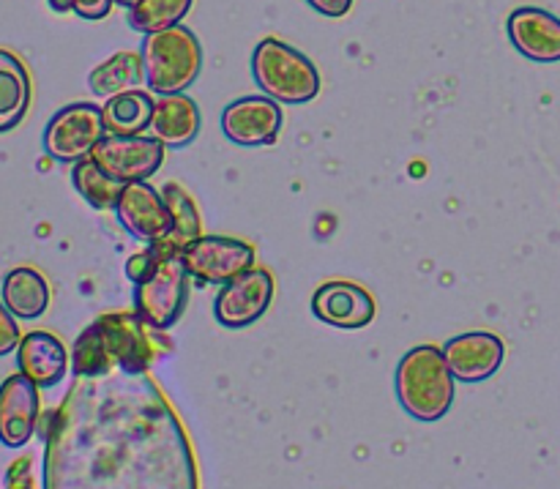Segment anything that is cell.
Masks as SVG:
<instances>
[{"label":"cell","instance_id":"1","mask_svg":"<svg viewBox=\"0 0 560 489\" xmlns=\"http://www.w3.org/2000/svg\"><path fill=\"white\" fill-rule=\"evenodd\" d=\"M126 277L135 282L131 304L145 326H151L153 331H167L180 321L191 288L180 249L170 246L167 241L151 244L140 255L129 257Z\"/></svg>","mask_w":560,"mask_h":489},{"label":"cell","instance_id":"2","mask_svg":"<svg viewBox=\"0 0 560 489\" xmlns=\"http://www.w3.org/2000/svg\"><path fill=\"white\" fill-rule=\"evenodd\" d=\"M397 397L405 414L416 421H441L454 405V375L443 350L419 345L408 350L397 366Z\"/></svg>","mask_w":560,"mask_h":489},{"label":"cell","instance_id":"3","mask_svg":"<svg viewBox=\"0 0 560 489\" xmlns=\"http://www.w3.org/2000/svg\"><path fill=\"white\" fill-rule=\"evenodd\" d=\"M142 66L151 93H186L202 71V44L195 31L186 25H173L167 31L148 33L142 38Z\"/></svg>","mask_w":560,"mask_h":489},{"label":"cell","instance_id":"4","mask_svg":"<svg viewBox=\"0 0 560 489\" xmlns=\"http://www.w3.org/2000/svg\"><path fill=\"white\" fill-rule=\"evenodd\" d=\"M252 77L260 93L279 104H304L320 93V74L301 49L282 38H260L252 53Z\"/></svg>","mask_w":560,"mask_h":489},{"label":"cell","instance_id":"5","mask_svg":"<svg viewBox=\"0 0 560 489\" xmlns=\"http://www.w3.org/2000/svg\"><path fill=\"white\" fill-rule=\"evenodd\" d=\"M104 137H107V129H104V115L98 104H66L49 118L44 129V153L55 162L77 164L82 159H91L93 148Z\"/></svg>","mask_w":560,"mask_h":489},{"label":"cell","instance_id":"6","mask_svg":"<svg viewBox=\"0 0 560 489\" xmlns=\"http://www.w3.org/2000/svg\"><path fill=\"white\" fill-rule=\"evenodd\" d=\"M180 257L197 288L228 284L255 268V246L230 235H200L180 249Z\"/></svg>","mask_w":560,"mask_h":489},{"label":"cell","instance_id":"7","mask_svg":"<svg viewBox=\"0 0 560 489\" xmlns=\"http://www.w3.org/2000/svg\"><path fill=\"white\" fill-rule=\"evenodd\" d=\"M93 162L118 184L151 181L164 162V145L151 135H107L91 153Z\"/></svg>","mask_w":560,"mask_h":489},{"label":"cell","instance_id":"8","mask_svg":"<svg viewBox=\"0 0 560 489\" xmlns=\"http://www.w3.org/2000/svg\"><path fill=\"white\" fill-rule=\"evenodd\" d=\"M273 299V279L266 268H249L222 284L213 301V315L224 328H249L268 312Z\"/></svg>","mask_w":560,"mask_h":489},{"label":"cell","instance_id":"9","mask_svg":"<svg viewBox=\"0 0 560 489\" xmlns=\"http://www.w3.org/2000/svg\"><path fill=\"white\" fill-rule=\"evenodd\" d=\"M282 104L273 102L266 93L235 98L222 113L224 137L241 148L273 145L279 131H282Z\"/></svg>","mask_w":560,"mask_h":489},{"label":"cell","instance_id":"10","mask_svg":"<svg viewBox=\"0 0 560 489\" xmlns=\"http://www.w3.org/2000/svg\"><path fill=\"white\" fill-rule=\"evenodd\" d=\"M113 211L120 228L142 244H159L170 235V208L164 202L162 189H153L151 181L126 184Z\"/></svg>","mask_w":560,"mask_h":489},{"label":"cell","instance_id":"11","mask_svg":"<svg viewBox=\"0 0 560 489\" xmlns=\"http://www.w3.org/2000/svg\"><path fill=\"white\" fill-rule=\"evenodd\" d=\"M93 326L98 328L104 350H107L113 366L124 372H145L153 364V345L145 323L137 317V312H115V315L98 317Z\"/></svg>","mask_w":560,"mask_h":489},{"label":"cell","instance_id":"12","mask_svg":"<svg viewBox=\"0 0 560 489\" xmlns=\"http://www.w3.org/2000/svg\"><path fill=\"white\" fill-rule=\"evenodd\" d=\"M441 350L454 381L463 383L490 381L506 359V345L490 331L459 334V337L448 339Z\"/></svg>","mask_w":560,"mask_h":489},{"label":"cell","instance_id":"13","mask_svg":"<svg viewBox=\"0 0 560 489\" xmlns=\"http://www.w3.org/2000/svg\"><path fill=\"white\" fill-rule=\"evenodd\" d=\"M312 312L317 321L326 326L345 328V331H359L375 321V299L370 290L353 282H326L312 295Z\"/></svg>","mask_w":560,"mask_h":489},{"label":"cell","instance_id":"14","mask_svg":"<svg viewBox=\"0 0 560 489\" xmlns=\"http://www.w3.org/2000/svg\"><path fill=\"white\" fill-rule=\"evenodd\" d=\"M38 386L22 372L0 383V443L22 449L33 438L38 424Z\"/></svg>","mask_w":560,"mask_h":489},{"label":"cell","instance_id":"15","mask_svg":"<svg viewBox=\"0 0 560 489\" xmlns=\"http://www.w3.org/2000/svg\"><path fill=\"white\" fill-rule=\"evenodd\" d=\"M509 42L520 55L534 63H558L560 60V20L552 11L523 5L509 14Z\"/></svg>","mask_w":560,"mask_h":489},{"label":"cell","instance_id":"16","mask_svg":"<svg viewBox=\"0 0 560 489\" xmlns=\"http://www.w3.org/2000/svg\"><path fill=\"white\" fill-rule=\"evenodd\" d=\"M16 370L38 388H52L69 372V350L55 334L31 331L16 345Z\"/></svg>","mask_w":560,"mask_h":489},{"label":"cell","instance_id":"17","mask_svg":"<svg viewBox=\"0 0 560 489\" xmlns=\"http://www.w3.org/2000/svg\"><path fill=\"white\" fill-rule=\"evenodd\" d=\"M200 126L202 118L195 98L186 93H167V96L156 98L148 135L156 137L164 148H184L195 142Z\"/></svg>","mask_w":560,"mask_h":489},{"label":"cell","instance_id":"18","mask_svg":"<svg viewBox=\"0 0 560 489\" xmlns=\"http://www.w3.org/2000/svg\"><path fill=\"white\" fill-rule=\"evenodd\" d=\"M31 74L9 49H0V135L16 129L31 109Z\"/></svg>","mask_w":560,"mask_h":489},{"label":"cell","instance_id":"19","mask_svg":"<svg viewBox=\"0 0 560 489\" xmlns=\"http://www.w3.org/2000/svg\"><path fill=\"white\" fill-rule=\"evenodd\" d=\"M3 301L16 321H36L49 306V284L36 268H11L3 277Z\"/></svg>","mask_w":560,"mask_h":489},{"label":"cell","instance_id":"20","mask_svg":"<svg viewBox=\"0 0 560 489\" xmlns=\"http://www.w3.org/2000/svg\"><path fill=\"white\" fill-rule=\"evenodd\" d=\"M153 107H156V98H151V93L140 91V88L109 96L102 107L104 129L107 135H148Z\"/></svg>","mask_w":560,"mask_h":489},{"label":"cell","instance_id":"21","mask_svg":"<svg viewBox=\"0 0 560 489\" xmlns=\"http://www.w3.org/2000/svg\"><path fill=\"white\" fill-rule=\"evenodd\" d=\"M145 80V66H142V55L131 53V49H120V53L109 55L104 63H98L96 69L88 74V88H91L96 96L109 98L118 96V93L131 91L140 82Z\"/></svg>","mask_w":560,"mask_h":489},{"label":"cell","instance_id":"22","mask_svg":"<svg viewBox=\"0 0 560 489\" xmlns=\"http://www.w3.org/2000/svg\"><path fill=\"white\" fill-rule=\"evenodd\" d=\"M162 197L170 208V235L164 241L175 246V249H184L189 241L200 238V213H197V206L189 197V191L180 184H173V181L164 184Z\"/></svg>","mask_w":560,"mask_h":489},{"label":"cell","instance_id":"23","mask_svg":"<svg viewBox=\"0 0 560 489\" xmlns=\"http://www.w3.org/2000/svg\"><path fill=\"white\" fill-rule=\"evenodd\" d=\"M71 184H74L77 195H80L88 206L96 208V211L115 208L120 189H124V184L109 178L93 159H82V162H77L74 167H71Z\"/></svg>","mask_w":560,"mask_h":489},{"label":"cell","instance_id":"24","mask_svg":"<svg viewBox=\"0 0 560 489\" xmlns=\"http://www.w3.org/2000/svg\"><path fill=\"white\" fill-rule=\"evenodd\" d=\"M191 3L195 0H140L129 9V27L142 36L167 31V27L184 22V16L191 11Z\"/></svg>","mask_w":560,"mask_h":489},{"label":"cell","instance_id":"25","mask_svg":"<svg viewBox=\"0 0 560 489\" xmlns=\"http://www.w3.org/2000/svg\"><path fill=\"white\" fill-rule=\"evenodd\" d=\"M71 366H74V375L80 377H98L113 370V361H109L98 328L93 323L77 337L74 350H71Z\"/></svg>","mask_w":560,"mask_h":489},{"label":"cell","instance_id":"26","mask_svg":"<svg viewBox=\"0 0 560 489\" xmlns=\"http://www.w3.org/2000/svg\"><path fill=\"white\" fill-rule=\"evenodd\" d=\"M3 489H36V481H33V459L20 457L9 465L5 470Z\"/></svg>","mask_w":560,"mask_h":489},{"label":"cell","instance_id":"27","mask_svg":"<svg viewBox=\"0 0 560 489\" xmlns=\"http://www.w3.org/2000/svg\"><path fill=\"white\" fill-rule=\"evenodd\" d=\"M20 326H16V317L11 315L9 306L0 301V356H9L11 350H16L20 345Z\"/></svg>","mask_w":560,"mask_h":489},{"label":"cell","instance_id":"28","mask_svg":"<svg viewBox=\"0 0 560 489\" xmlns=\"http://www.w3.org/2000/svg\"><path fill=\"white\" fill-rule=\"evenodd\" d=\"M71 3H74V14L80 16V20L98 22L109 14L115 0H71Z\"/></svg>","mask_w":560,"mask_h":489},{"label":"cell","instance_id":"29","mask_svg":"<svg viewBox=\"0 0 560 489\" xmlns=\"http://www.w3.org/2000/svg\"><path fill=\"white\" fill-rule=\"evenodd\" d=\"M317 14L331 16V20H339V16L348 14L353 9V0H306Z\"/></svg>","mask_w":560,"mask_h":489},{"label":"cell","instance_id":"30","mask_svg":"<svg viewBox=\"0 0 560 489\" xmlns=\"http://www.w3.org/2000/svg\"><path fill=\"white\" fill-rule=\"evenodd\" d=\"M49 9L58 11V14H66V11H74V3L71 0H49Z\"/></svg>","mask_w":560,"mask_h":489},{"label":"cell","instance_id":"31","mask_svg":"<svg viewBox=\"0 0 560 489\" xmlns=\"http://www.w3.org/2000/svg\"><path fill=\"white\" fill-rule=\"evenodd\" d=\"M115 3L124 5V9H131V5H137V3H140V0H115Z\"/></svg>","mask_w":560,"mask_h":489}]
</instances>
